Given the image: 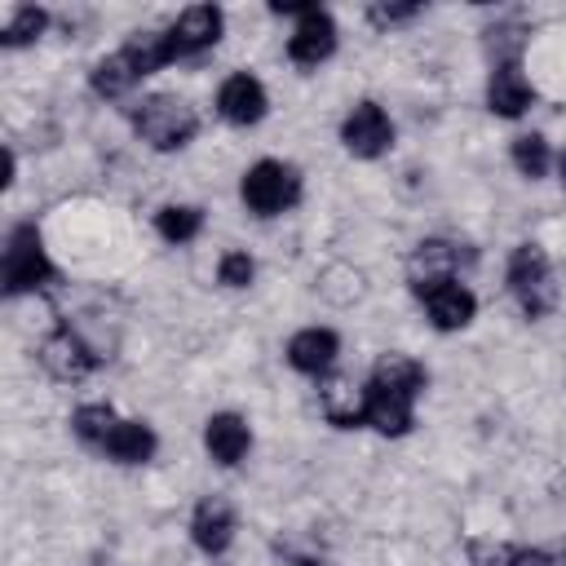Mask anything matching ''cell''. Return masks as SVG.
<instances>
[{"label":"cell","mask_w":566,"mask_h":566,"mask_svg":"<svg viewBox=\"0 0 566 566\" xmlns=\"http://www.w3.org/2000/svg\"><path fill=\"white\" fill-rule=\"evenodd\" d=\"M133 133L150 150L172 155V150H186L199 137V111L177 93H150L133 106Z\"/></svg>","instance_id":"6da1fadb"},{"label":"cell","mask_w":566,"mask_h":566,"mask_svg":"<svg viewBox=\"0 0 566 566\" xmlns=\"http://www.w3.org/2000/svg\"><path fill=\"white\" fill-rule=\"evenodd\" d=\"M301 195H305L301 168L287 159H256L239 181V199L256 217H283L301 203Z\"/></svg>","instance_id":"7a4b0ae2"},{"label":"cell","mask_w":566,"mask_h":566,"mask_svg":"<svg viewBox=\"0 0 566 566\" xmlns=\"http://www.w3.org/2000/svg\"><path fill=\"white\" fill-rule=\"evenodd\" d=\"M504 283L526 318H544L557 305V274L539 243H517L504 265Z\"/></svg>","instance_id":"3957f363"},{"label":"cell","mask_w":566,"mask_h":566,"mask_svg":"<svg viewBox=\"0 0 566 566\" xmlns=\"http://www.w3.org/2000/svg\"><path fill=\"white\" fill-rule=\"evenodd\" d=\"M0 265H4V296H27V292H40L57 279V265L49 261V248L31 221L9 230Z\"/></svg>","instance_id":"277c9868"},{"label":"cell","mask_w":566,"mask_h":566,"mask_svg":"<svg viewBox=\"0 0 566 566\" xmlns=\"http://www.w3.org/2000/svg\"><path fill=\"white\" fill-rule=\"evenodd\" d=\"M40 367H44L53 380H62V385H80V380H88V376L102 367V354L84 340L80 327L62 323V327H53V332L40 340Z\"/></svg>","instance_id":"5b68a950"},{"label":"cell","mask_w":566,"mask_h":566,"mask_svg":"<svg viewBox=\"0 0 566 566\" xmlns=\"http://www.w3.org/2000/svg\"><path fill=\"white\" fill-rule=\"evenodd\" d=\"M340 146L354 159H380V155H389V146H394V119H389V111L380 102H371V97L354 102L345 111V119H340Z\"/></svg>","instance_id":"8992f818"},{"label":"cell","mask_w":566,"mask_h":566,"mask_svg":"<svg viewBox=\"0 0 566 566\" xmlns=\"http://www.w3.org/2000/svg\"><path fill=\"white\" fill-rule=\"evenodd\" d=\"M336 40H340L336 18L318 4H305L292 22V35H287V62L301 71H318L336 53Z\"/></svg>","instance_id":"52a82bcc"},{"label":"cell","mask_w":566,"mask_h":566,"mask_svg":"<svg viewBox=\"0 0 566 566\" xmlns=\"http://www.w3.org/2000/svg\"><path fill=\"white\" fill-rule=\"evenodd\" d=\"M464 261H469L464 243H455V239H420V243L411 248V256H407V283H411V292L420 296V292L433 287V283L460 279V265H464Z\"/></svg>","instance_id":"ba28073f"},{"label":"cell","mask_w":566,"mask_h":566,"mask_svg":"<svg viewBox=\"0 0 566 566\" xmlns=\"http://www.w3.org/2000/svg\"><path fill=\"white\" fill-rule=\"evenodd\" d=\"M226 35V13L217 4H190L177 13V22L168 27V40H172V53L177 62L181 57H199L208 49H217Z\"/></svg>","instance_id":"9c48e42d"},{"label":"cell","mask_w":566,"mask_h":566,"mask_svg":"<svg viewBox=\"0 0 566 566\" xmlns=\"http://www.w3.org/2000/svg\"><path fill=\"white\" fill-rule=\"evenodd\" d=\"M265 111H270V93H265V84H261L256 75L234 71V75L221 80V88H217V115H221L226 124L252 128V124L265 119Z\"/></svg>","instance_id":"30bf717a"},{"label":"cell","mask_w":566,"mask_h":566,"mask_svg":"<svg viewBox=\"0 0 566 566\" xmlns=\"http://www.w3.org/2000/svg\"><path fill=\"white\" fill-rule=\"evenodd\" d=\"M420 305H424V314H429V323L438 332H464L478 318V296L460 279H447V283L424 287L420 292Z\"/></svg>","instance_id":"8fae6325"},{"label":"cell","mask_w":566,"mask_h":566,"mask_svg":"<svg viewBox=\"0 0 566 566\" xmlns=\"http://www.w3.org/2000/svg\"><path fill=\"white\" fill-rule=\"evenodd\" d=\"M318 407H323L327 424H336V429H363L367 424V385H358L354 376L327 371L318 380Z\"/></svg>","instance_id":"7c38bea8"},{"label":"cell","mask_w":566,"mask_h":566,"mask_svg":"<svg viewBox=\"0 0 566 566\" xmlns=\"http://www.w3.org/2000/svg\"><path fill=\"white\" fill-rule=\"evenodd\" d=\"M234 531H239V522H234V504L226 495H203L195 504V513H190V539H195L199 553L221 557L234 544Z\"/></svg>","instance_id":"4fadbf2b"},{"label":"cell","mask_w":566,"mask_h":566,"mask_svg":"<svg viewBox=\"0 0 566 566\" xmlns=\"http://www.w3.org/2000/svg\"><path fill=\"white\" fill-rule=\"evenodd\" d=\"M531 106H535V84L526 80L522 62L491 66V75H486V111L500 115V119H522Z\"/></svg>","instance_id":"5bb4252c"},{"label":"cell","mask_w":566,"mask_h":566,"mask_svg":"<svg viewBox=\"0 0 566 566\" xmlns=\"http://www.w3.org/2000/svg\"><path fill=\"white\" fill-rule=\"evenodd\" d=\"M336 358H340V336L332 327H318L314 323V327L292 332V340H287V367L301 371V376L323 380L336 367Z\"/></svg>","instance_id":"9a60e30c"},{"label":"cell","mask_w":566,"mask_h":566,"mask_svg":"<svg viewBox=\"0 0 566 566\" xmlns=\"http://www.w3.org/2000/svg\"><path fill=\"white\" fill-rule=\"evenodd\" d=\"M203 451L221 464V469H234L248 460L252 451V424L239 416V411H212L203 420Z\"/></svg>","instance_id":"2e32d148"},{"label":"cell","mask_w":566,"mask_h":566,"mask_svg":"<svg viewBox=\"0 0 566 566\" xmlns=\"http://www.w3.org/2000/svg\"><path fill=\"white\" fill-rule=\"evenodd\" d=\"M416 424V398L380 389L367 380V429H376L380 438H402Z\"/></svg>","instance_id":"e0dca14e"},{"label":"cell","mask_w":566,"mask_h":566,"mask_svg":"<svg viewBox=\"0 0 566 566\" xmlns=\"http://www.w3.org/2000/svg\"><path fill=\"white\" fill-rule=\"evenodd\" d=\"M371 385H380V389H394V394H407V398H420L424 394V385H429V371H424V363H416L411 354H402V349H385L376 363H371V376H367Z\"/></svg>","instance_id":"ac0fdd59"},{"label":"cell","mask_w":566,"mask_h":566,"mask_svg":"<svg viewBox=\"0 0 566 566\" xmlns=\"http://www.w3.org/2000/svg\"><path fill=\"white\" fill-rule=\"evenodd\" d=\"M146 75L137 71V62L124 53V44L115 49V53H106V57H97L93 62V71H88V84H93V93L97 97H106V102H115V97H128L137 84H142Z\"/></svg>","instance_id":"d6986e66"},{"label":"cell","mask_w":566,"mask_h":566,"mask_svg":"<svg viewBox=\"0 0 566 566\" xmlns=\"http://www.w3.org/2000/svg\"><path fill=\"white\" fill-rule=\"evenodd\" d=\"M159 451V433L146 420H119L111 442L102 447V455H111L115 464H150Z\"/></svg>","instance_id":"ffe728a7"},{"label":"cell","mask_w":566,"mask_h":566,"mask_svg":"<svg viewBox=\"0 0 566 566\" xmlns=\"http://www.w3.org/2000/svg\"><path fill=\"white\" fill-rule=\"evenodd\" d=\"M314 287H318L323 301H332V305L345 310V305H358V301H363V292H367V274H363L358 265H349V261H332V265L318 270Z\"/></svg>","instance_id":"44dd1931"},{"label":"cell","mask_w":566,"mask_h":566,"mask_svg":"<svg viewBox=\"0 0 566 566\" xmlns=\"http://www.w3.org/2000/svg\"><path fill=\"white\" fill-rule=\"evenodd\" d=\"M155 234H159L164 243H172V248L195 243V239L203 234V208H199V203H164V208L155 212Z\"/></svg>","instance_id":"7402d4cb"},{"label":"cell","mask_w":566,"mask_h":566,"mask_svg":"<svg viewBox=\"0 0 566 566\" xmlns=\"http://www.w3.org/2000/svg\"><path fill=\"white\" fill-rule=\"evenodd\" d=\"M509 159L526 181H539V177H548V168H557V155L544 133H517L509 146Z\"/></svg>","instance_id":"603a6c76"},{"label":"cell","mask_w":566,"mask_h":566,"mask_svg":"<svg viewBox=\"0 0 566 566\" xmlns=\"http://www.w3.org/2000/svg\"><path fill=\"white\" fill-rule=\"evenodd\" d=\"M115 424H119V416H115L111 402H80V407L71 411V433H75L84 447H97V451L111 442Z\"/></svg>","instance_id":"cb8c5ba5"},{"label":"cell","mask_w":566,"mask_h":566,"mask_svg":"<svg viewBox=\"0 0 566 566\" xmlns=\"http://www.w3.org/2000/svg\"><path fill=\"white\" fill-rule=\"evenodd\" d=\"M44 31H49V13H44L40 4H13V9L4 13L0 44H4V49H22V44H35Z\"/></svg>","instance_id":"d4e9b609"},{"label":"cell","mask_w":566,"mask_h":566,"mask_svg":"<svg viewBox=\"0 0 566 566\" xmlns=\"http://www.w3.org/2000/svg\"><path fill=\"white\" fill-rule=\"evenodd\" d=\"M522 49H526V27L517 22H500L486 31V53H491V66H504V62H522Z\"/></svg>","instance_id":"484cf974"},{"label":"cell","mask_w":566,"mask_h":566,"mask_svg":"<svg viewBox=\"0 0 566 566\" xmlns=\"http://www.w3.org/2000/svg\"><path fill=\"white\" fill-rule=\"evenodd\" d=\"M252 279H256V261H252V252L230 248V252L217 256V283H221V287L243 292V287H252Z\"/></svg>","instance_id":"4316f807"},{"label":"cell","mask_w":566,"mask_h":566,"mask_svg":"<svg viewBox=\"0 0 566 566\" xmlns=\"http://www.w3.org/2000/svg\"><path fill=\"white\" fill-rule=\"evenodd\" d=\"M424 9L420 4H411V0H389V4H371L367 9V22L371 27H380V31H394V27H407V22H416Z\"/></svg>","instance_id":"83f0119b"},{"label":"cell","mask_w":566,"mask_h":566,"mask_svg":"<svg viewBox=\"0 0 566 566\" xmlns=\"http://www.w3.org/2000/svg\"><path fill=\"white\" fill-rule=\"evenodd\" d=\"M464 566H513V548L504 539H469L464 548Z\"/></svg>","instance_id":"f1b7e54d"},{"label":"cell","mask_w":566,"mask_h":566,"mask_svg":"<svg viewBox=\"0 0 566 566\" xmlns=\"http://www.w3.org/2000/svg\"><path fill=\"white\" fill-rule=\"evenodd\" d=\"M513 566H562L548 548H535V544H522V548H513Z\"/></svg>","instance_id":"f546056e"},{"label":"cell","mask_w":566,"mask_h":566,"mask_svg":"<svg viewBox=\"0 0 566 566\" xmlns=\"http://www.w3.org/2000/svg\"><path fill=\"white\" fill-rule=\"evenodd\" d=\"M557 186H562V195H566V150L557 155Z\"/></svg>","instance_id":"4dcf8cb0"},{"label":"cell","mask_w":566,"mask_h":566,"mask_svg":"<svg viewBox=\"0 0 566 566\" xmlns=\"http://www.w3.org/2000/svg\"><path fill=\"white\" fill-rule=\"evenodd\" d=\"M562 566H566V557H562Z\"/></svg>","instance_id":"1f68e13d"}]
</instances>
